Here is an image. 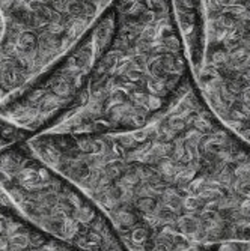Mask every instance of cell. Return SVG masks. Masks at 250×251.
Wrapping results in <instances>:
<instances>
[{
    "label": "cell",
    "mask_w": 250,
    "mask_h": 251,
    "mask_svg": "<svg viewBox=\"0 0 250 251\" xmlns=\"http://www.w3.org/2000/svg\"><path fill=\"white\" fill-rule=\"evenodd\" d=\"M103 9V0H0V104L74 47Z\"/></svg>",
    "instance_id": "277c9868"
},
{
    "label": "cell",
    "mask_w": 250,
    "mask_h": 251,
    "mask_svg": "<svg viewBox=\"0 0 250 251\" xmlns=\"http://www.w3.org/2000/svg\"><path fill=\"white\" fill-rule=\"evenodd\" d=\"M110 2H111V0H103V6L106 8V6H107V5H109Z\"/></svg>",
    "instance_id": "9c48e42d"
},
{
    "label": "cell",
    "mask_w": 250,
    "mask_h": 251,
    "mask_svg": "<svg viewBox=\"0 0 250 251\" xmlns=\"http://www.w3.org/2000/svg\"><path fill=\"white\" fill-rule=\"evenodd\" d=\"M205 45L192 74L214 116L250 143V0H202Z\"/></svg>",
    "instance_id": "5b68a950"
},
{
    "label": "cell",
    "mask_w": 250,
    "mask_h": 251,
    "mask_svg": "<svg viewBox=\"0 0 250 251\" xmlns=\"http://www.w3.org/2000/svg\"><path fill=\"white\" fill-rule=\"evenodd\" d=\"M173 18L183 36L192 74L197 70L205 45V20L202 0H169Z\"/></svg>",
    "instance_id": "ba28073f"
},
{
    "label": "cell",
    "mask_w": 250,
    "mask_h": 251,
    "mask_svg": "<svg viewBox=\"0 0 250 251\" xmlns=\"http://www.w3.org/2000/svg\"><path fill=\"white\" fill-rule=\"evenodd\" d=\"M111 27L113 12L107 5L74 47L0 104V119L30 137L49 131L80 100Z\"/></svg>",
    "instance_id": "8992f818"
},
{
    "label": "cell",
    "mask_w": 250,
    "mask_h": 251,
    "mask_svg": "<svg viewBox=\"0 0 250 251\" xmlns=\"http://www.w3.org/2000/svg\"><path fill=\"white\" fill-rule=\"evenodd\" d=\"M113 27L77 104L42 134L128 132L155 121L193 80L169 0H111Z\"/></svg>",
    "instance_id": "7a4b0ae2"
},
{
    "label": "cell",
    "mask_w": 250,
    "mask_h": 251,
    "mask_svg": "<svg viewBox=\"0 0 250 251\" xmlns=\"http://www.w3.org/2000/svg\"><path fill=\"white\" fill-rule=\"evenodd\" d=\"M0 33H2V20H0Z\"/></svg>",
    "instance_id": "30bf717a"
},
{
    "label": "cell",
    "mask_w": 250,
    "mask_h": 251,
    "mask_svg": "<svg viewBox=\"0 0 250 251\" xmlns=\"http://www.w3.org/2000/svg\"><path fill=\"white\" fill-rule=\"evenodd\" d=\"M25 146L92 199L125 251H250V143L193 80L143 128Z\"/></svg>",
    "instance_id": "6da1fadb"
},
{
    "label": "cell",
    "mask_w": 250,
    "mask_h": 251,
    "mask_svg": "<svg viewBox=\"0 0 250 251\" xmlns=\"http://www.w3.org/2000/svg\"><path fill=\"white\" fill-rule=\"evenodd\" d=\"M0 196L32 229L77 251H125L103 211L25 143L0 152Z\"/></svg>",
    "instance_id": "3957f363"
},
{
    "label": "cell",
    "mask_w": 250,
    "mask_h": 251,
    "mask_svg": "<svg viewBox=\"0 0 250 251\" xmlns=\"http://www.w3.org/2000/svg\"><path fill=\"white\" fill-rule=\"evenodd\" d=\"M0 251H77L36 232L0 196Z\"/></svg>",
    "instance_id": "52a82bcc"
}]
</instances>
